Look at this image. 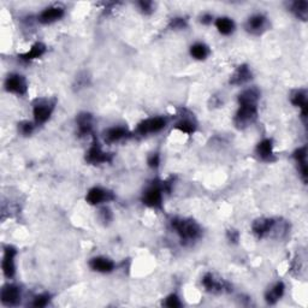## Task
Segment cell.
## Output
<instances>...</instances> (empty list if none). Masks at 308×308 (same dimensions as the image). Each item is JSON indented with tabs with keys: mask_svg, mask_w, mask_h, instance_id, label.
Wrapping results in <instances>:
<instances>
[{
	"mask_svg": "<svg viewBox=\"0 0 308 308\" xmlns=\"http://www.w3.org/2000/svg\"><path fill=\"white\" fill-rule=\"evenodd\" d=\"M202 285L206 288V290L211 291V293H224V291L232 290L229 283L223 281V279H217L212 273H206L203 276Z\"/></svg>",
	"mask_w": 308,
	"mask_h": 308,
	"instance_id": "8",
	"label": "cell"
},
{
	"mask_svg": "<svg viewBox=\"0 0 308 308\" xmlns=\"http://www.w3.org/2000/svg\"><path fill=\"white\" fill-rule=\"evenodd\" d=\"M175 128L177 129V130H180L181 133L193 134V133H195L196 125L193 121H191V119L182 118L180 122H177V123H176Z\"/></svg>",
	"mask_w": 308,
	"mask_h": 308,
	"instance_id": "27",
	"label": "cell"
},
{
	"mask_svg": "<svg viewBox=\"0 0 308 308\" xmlns=\"http://www.w3.org/2000/svg\"><path fill=\"white\" fill-rule=\"evenodd\" d=\"M276 223L273 218H259L253 223L252 230L258 238H264L275 230Z\"/></svg>",
	"mask_w": 308,
	"mask_h": 308,
	"instance_id": "10",
	"label": "cell"
},
{
	"mask_svg": "<svg viewBox=\"0 0 308 308\" xmlns=\"http://www.w3.org/2000/svg\"><path fill=\"white\" fill-rule=\"evenodd\" d=\"M163 182H153V184L143 191L142 202L152 209H160L163 205Z\"/></svg>",
	"mask_w": 308,
	"mask_h": 308,
	"instance_id": "3",
	"label": "cell"
},
{
	"mask_svg": "<svg viewBox=\"0 0 308 308\" xmlns=\"http://www.w3.org/2000/svg\"><path fill=\"white\" fill-rule=\"evenodd\" d=\"M53 109H55V102H51L49 100H37V102L33 108V116L35 123H46L51 117Z\"/></svg>",
	"mask_w": 308,
	"mask_h": 308,
	"instance_id": "5",
	"label": "cell"
},
{
	"mask_svg": "<svg viewBox=\"0 0 308 308\" xmlns=\"http://www.w3.org/2000/svg\"><path fill=\"white\" fill-rule=\"evenodd\" d=\"M291 11L298 20L306 21L308 17V3L307 2H295L291 4Z\"/></svg>",
	"mask_w": 308,
	"mask_h": 308,
	"instance_id": "26",
	"label": "cell"
},
{
	"mask_svg": "<svg viewBox=\"0 0 308 308\" xmlns=\"http://www.w3.org/2000/svg\"><path fill=\"white\" fill-rule=\"evenodd\" d=\"M216 27L222 35H230L235 30V23L231 18L221 17L216 21Z\"/></svg>",
	"mask_w": 308,
	"mask_h": 308,
	"instance_id": "24",
	"label": "cell"
},
{
	"mask_svg": "<svg viewBox=\"0 0 308 308\" xmlns=\"http://www.w3.org/2000/svg\"><path fill=\"white\" fill-rule=\"evenodd\" d=\"M164 304L169 308H177V307L182 306L180 298H178L177 295H175V294H171L170 296L166 297Z\"/></svg>",
	"mask_w": 308,
	"mask_h": 308,
	"instance_id": "31",
	"label": "cell"
},
{
	"mask_svg": "<svg viewBox=\"0 0 308 308\" xmlns=\"http://www.w3.org/2000/svg\"><path fill=\"white\" fill-rule=\"evenodd\" d=\"M0 298L5 306H16L21 301V289L15 284H6L2 289Z\"/></svg>",
	"mask_w": 308,
	"mask_h": 308,
	"instance_id": "9",
	"label": "cell"
},
{
	"mask_svg": "<svg viewBox=\"0 0 308 308\" xmlns=\"http://www.w3.org/2000/svg\"><path fill=\"white\" fill-rule=\"evenodd\" d=\"M115 199V195L111 191L102 189L100 187H94L87 193L86 200L89 205H100L102 202H109Z\"/></svg>",
	"mask_w": 308,
	"mask_h": 308,
	"instance_id": "11",
	"label": "cell"
},
{
	"mask_svg": "<svg viewBox=\"0 0 308 308\" xmlns=\"http://www.w3.org/2000/svg\"><path fill=\"white\" fill-rule=\"evenodd\" d=\"M256 154L260 159L264 162H272L275 160V154H273V142L272 140L265 139L260 141L256 146Z\"/></svg>",
	"mask_w": 308,
	"mask_h": 308,
	"instance_id": "18",
	"label": "cell"
},
{
	"mask_svg": "<svg viewBox=\"0 0 308 308\" xmlns=\"http://www.w3.org/2000/svg\"><path fill=\"white\" fill-rule=\"evenodd\" d=\"M5 89L16 95H24L28 90L27 80L20 74H10L5 80Z\"/></svg>",
	"mask_w": 308,
	"mask_h": 308,
	"instance_id": "6",
	"label": "cell"
},
{
	"mask_svg": "<svg viewBox=\"0 0 308 308\" xmlns=\"http://www.w3.org/2000/svg\"><path fill=\"white\" fill-rule=\"evenodd\" d=\"M190 55L193 58L197 59V61H203V59H206L209 57L210 49L205 43L197 42L190 47Z\"/></svg>",
	"mask_w": 308,
	"mask_h": 308,
	"instance_id": "25",
	"label": "cell"
},
{
	"mask_svg": "<svg viewBox=\"0 0 308 308\" xmlns=\"http://www.w3.org/2000/svg\"><path fill=\"white\" fill-rule=\"evenodd\" d=\"M291 104L296 108L301 109V112H302V117L303 119H306L307 117V94L304 90H295V92L291 94L290 96Z\"/></svg>",
	"mask_w": 308,
	"mask_h": 308,
	"instance_id": "21",
	"label": "cell"
},
{
	"mask_svg": "<svg viewBox=\"0 0 308 308\" xmlns=\"http://www.w3.org/2000/svg\"><path fill=\"white\" fill-rule=\"evenodd\" d=\"M252 71L248 65L242 64L238 67L236 70H235L234 74L231 75L230 77V83L234 84V86H241V84L247 83L248 81L252 80Z\"/></svg>",
	"mask_w": 308,
	"mask_h": 308,
	"instance_id": "14",
	"label": "cell"
},
{
	"mask_svg": "<svg viewBox=\"0 0 308 308\" xmlns=\"http://www.w3.org/2000/svg\"><path fill=\"white\" fill-rule=\"evenodd\" d=\"M89 266L93 271L100 273H110L115 270V263L109 258L96 256L89 262Z\"/></svg>",
	"mask_w": 308,
	"mask_h": 308,
	"instance_id": "16",
	"label": "cell"
},
{
	"mask_svg": "<svg viewBox=\"0 0 308 308\" xmlns=\"http://www.w3.org/2000/svg\"><path fill=\"white\" fill-rule=\"evenodd\" d=\"M139 8L140 10L143 12V14H150V12H153V3L152 2H140L139 3Z\"/></svg>",
	"mask_w": 308,
	"mask_h": 308,
	"instance_id": "33",
	"label": "cell"
},
{
	"mask_svg": "<svg viewBox=\"0 0 308 308\" xmlns=\"http://www.w3.org/2000/svg\"><path fill=\"white\" fill-rule=\"evenodd\" d=\"M170 28L174 30H181L187 28V21L182 17H176L172 18L171 22H170Z\"/></svg>",
	"mask_w": 308,
	"mask_h": 308,
	"instance_id": "29",
	"label": "cell"
},
{
	"mask_svg": "<svg viewBox=\"0 0 308 308\" xmlns=\"http://www.w3.org/2000/svg\"><path fill=\"white\" fill-rule=\"evenodd\" d=\"M166 125V119L163 117H153L144 119V121L141 122V123L137 125L136 128V133L141 135V136H144V135L148 134H154V133H159L160 130L165 128Z\"/></svg>",
	"mask_w": 308,
	"mask_h": 308,
	"instance_id": "7",
	"label": "cell"
},
{
	"mask_svg": "<svg viewBox=\"0 0 308 308\" xmlns=\"http://www.w3.org/2000/svg\"><path fill=\"white\" fill-rule=\"evenodd\" d=\"M46 52V46L43 45L42 42H36L35 45H33V47L30 48V51H28L27 53H23V55L20 56V58L24 62H30L34 61V59L40 58L45 55Z\"/></svg>",
	"mask_w": 308,
	"mask_h": 308,
	"instance_id": "23",
	"label": "cell"
},
{
	"mask_svg": "<svg viewBox=\"0 0 308 308\" xmlns=\"http://www.w3.org/2000/svg\"><path fill=\"white\" fill-rule=\"evenodd\" d=\"M16 254H17V250H16L12 246L5 247L4 258H3V272H4L6 278H12L15 276Z\"/></svg>",
	"mask_w": 308,
	"mask_h": 308,
	"instance_id": "12",
	"label": "cell"
},
{
	"mask_svg": "<svg viewBox=\"0 0 308 308\" xmlns=\"http://www.w3.org/2000/svg\"><path fill=\"white\" fill-rule=\"evenodd\" d=\"M266 22L267 18L264 15L262 14L253 15L248 18L246 23V29L247 31H249V33L258 35V34H260L264 29H265Z\"/></svg>",
	"mask_w": 308,
	"mask_h": 308,
	"instance_id": "17",
	"label": "cell"
},
{
	"mask_svg": "<svg viewBox=\"0 0 308 308\" xmlns=\"http://www.w3.org/2000/svg\"><path fill=\"white\" fill-rule=\"evenodd\" d=\"M76 123L80 136H87V135L93 133V117L90 113H80L76 118Z\"/></svg>",
	"mask_w": 308,
	"mask_h": 308,
	"instance_id": "15",
	"label": "cell"
},
{
	"mask_svg": "<svg viewBox=\"0 0 308 308\" xmlns=\"http://www.w3.org/2000/svg\"><path fill=\"white\" fill-rule=\"evenodd\" d=\"M171 226L183 242H193L201 236L200 226L193 219L174 218Z\"/></svg>",
	"mask_w": 308,
	"mask_h": 308,
	"instance_id": "1",
	"label": "cell"
},
{
	"mask_svg": "<svg viewBox=\"0 0 308 308\" xmlns=\"http://www.w3.org/2000/svg\"><path fill=\"white\" fill-rule=\"evenodd\" d=\"M240 108L235 116V124L243 129L253 124L258 118V104H238Z\"/></svg>",
	"mask_w": 308,
	"mask_h": 308,
	"instance_id": "2",
	"label": "cell"
},
{
	"mask_svg": "<svg viewBox=\"0 0 308 308\" xmlns=\"http://www.w3.org/2000/svg\"><path fill=\"white\" fill-rule=\"evenodd\" d=\"M212 21H213V16L210 15V14L202 15V16H201V18H200L201 23L206 24V26H209V24L212 23Z\"/></svg>",
	"mask_w": 308,
	"mask_h": 308,
	"instance_id": "36",
	"label": "cell"
},
{
	"mask_svg": "<svg viewBox=\"0 0 308 308\" xmlns=\"http://www.w3.org/2000/svg\"><path fill=\"white\" fill-rule=\"evenodd\" d=\"M128 130L123 127H113L110 128L105 131V140L106 142L113 143V142H118V141L125 139L128 137Z\"/></svg>",
	"mask_w": 308,
	"mask_h": 308,
	"instance_id": "20",
	"label": "cell"
},
{
	"mask_svg": "<svg viewBox=\"0 0 308 308\" xmlns=\"http://www.w3.org/2000/svg\"><path fill=\"white\" fill-rule=\"evenodd\" d=\"M284 284L282 282H277L273 287H271L267 290V293L265 295L266 302L270 304H275L277 301L283 296L284 294Z\"/></svg>",
	"mask_w": 308,
	"mask_h": 308,
	"instance_id": "22",
	"label": "cell"
},
{
	"mask_svg": "<svg viewBox=\"0 0 308 308\" xmlns=\"http://www.w3.org/2000/svg\"><path fill=\"white\" fill-rule=\"evenodd\" d=\"M64 16V9L61 6H49L39 15L37 20L42 24H51L59 21Z\"/></svg>",
	"mask_w": 308,
	"mask_h": 308,
	"instance_id": "13",
	"label": "cell"
},
{
	"mask_svg": "<svg viewBox=\"0 0 308 308\" xmlns=\"http://www.w3.org/2000/svg\"><path fill=\"white\" fill-rule=\"evenodd\" d=\"M86 160L87 163L92 165H100L104 163H111L112 162V154L104 152L98 141H94L92 146L86 153Z\"/></svg>",
	"mask_w": 308,
	"mask_h": 308,
	"instance_id": "4",
	"label": "cell"
},
{
	"mask_svg": "<svg viewBox=\"0 0 308 308\" xmlns=\"http://www.w3.org/2000/svg\"><path fill=\"white\" fill-rule=\"evenodd\" d=\"M160 164V157L158 153H152L148 157V165L149 168L152 169H157Z\"/></svg>",
	"mask_w": 308,
	"mask_h": 308,
	"instance_id": "32",
	"label": "cell"
},
{
	"mask_svg": "<svg viewBox=\"0 0 308 308\" xmlns=\"http://www.w3.org/2000/svg\"><path fill=\"white\" fill-rule=\"evenodd\" d=\"M18 130L22 135L24 136H28V135H31V133L34 131V124L30 123V122H22V123L18 124Z\"/></svg>",
	"mask_w": 308,
	"mask_h": 308,
	"instance_id": "30",
	"label": "cell"
},
{
	"mask_svg": "<svg viewBox=\"0 0 308 308\" xmlns=\"http://www.w3.org/2000/svg\"><path fill=\"white\" fill-rule=\"evenodd\" d=\"M294 159L296 160L298 165V171H300L302 180L307 181V148L301 147L294 152Z\"/></svg>",
	"mask_w": 308,
	"mask_h": 308,
	"instance_id": "19",
	"label": "cell"
},
{
	"mask_svg": "<svg viewBox=\"0 0 308 308\" xmlns=\"http://www.w3.org/2000/svg\"><path fill=\"white\" fill-rule=\"evenodd\" d=\"M226 236H228V240L232 242V243H237L238 240H240V234H238L237 230H234V229L228 230V232H226Z\"/></svg>",
	"mask_w": 308,
	"mask_h": 308,
	"instance_id": "35",
	"label": "cell"
},
{
	"mask_svg": "<svg viewBox=\"0 0 308 308\" xmlns=\"http://www.w3.org/2000/svg\"><path fill=\"white\" fill-rule=\"evenodd\" d=\"M49 294H40L37 295V296L34 297V301H33V306L34 307H45L47 306V303L49 302Z\"/></svg>",
	"mask_w": 308,
	"mask_h": 308,
	"instance_id": "28",
	"label": "cell"
},
{
	"mask_svg": "<svg viewBox=\"0 0 308 308\" xmlns=\"http://www.w3.org/2000/svg\"><path fill=\"white\" fill-rule=\"evenodd\" d=\"M100 219L105 223L111 222L112 221L111 211H110L109 209H106V207H104V209L100 210Z\"/></svg>",
	"mask_w": 308,
	"mask_h": 308,
	"instance_id": "34",
	"label": "cell"
}]
</instances>
